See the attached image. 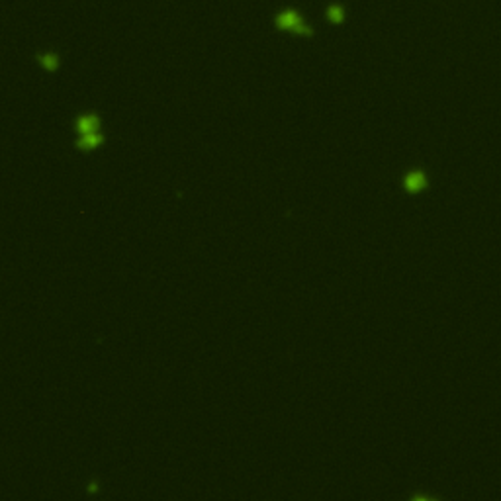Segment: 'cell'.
<instances>
[{
    "instance_id": "cell-1",
    "label": "cell",
    "mask_w": 501,
    "mask_h": 501,
    "mask_svg": "<svg viewBox=\"0 0 501 501\" xmlns=\"http://www.w3.org/2000/svg\"><path fill=\"white\" fill-rule=\"evenodd\" d=\"M276 26L280 30H290V32H298V34H309V28L302 22V18L294 12V10H286L276 16Z\"/></svg>"
},
{
    "instance_id": "cell-3",
    "label": "cell",
    "mask_w": 501,
    "mask_h": 501,
    "mask_svg": "<svg viewBox=\"0 0 501 501\" xmlns=\"http://www.w3.org/2000/svg\"><path fill=\"white\" fill-rule=\"evenodd\" d=\"M102 143H104V133H102V131H92V133L78 135L77 149H78V151H82V153H90V151L98 149Z\"/></svg>"
},
{
    "instance_id": "cell-4",
    "label": "cell",
    "mask_w": 501,
    "mask_h": 501,
    "mask_svg": "<svg viewBox=\"0 0 501 501\" xmlns=\"http://www.w3.org/2000/svg\"><path fill=\"white\" fill-rule=\"evenodd\" d=\"M38 61H39V67H43L45 71L53 73L59 69V55L53 53V51H47V53H41L38 55Z\"/></svg>"
},
{
    "instance_id": "cell-6",
    "label": "cell",
    "mask_w": 501,
    "mask_h": 501,
    "mask_svg": "<svg viewBox=\"0 0 501 501\" xmlns=\"http://www.w3.org/2000/svg\"><path fill=\"white\" fill-rule=\"evenodd\" d=\"M329 14H331V20H341V10L339 8H331Z\"/></svg>"
},
{
    "instance_id": "cell-2",
    "label": "cell",
    "mask_w": 501,
    "mask_h": 501,
    "mask_svg": "<svg viewBox=\"0 0 501 501\" xmlns=\"http://www.w3.org/2000/svg\"><path fill=\"white\" fill-rule=\"evenodd\" d=\"M100 116L98 114H80L75 121V129L78 135H84V133H92V131H100Z\"/></svg>"
},
{
    "instance_id": "cell-5",
    "label": "cell",
    "mask_w": 501,
    "mask_h": 501,
    "mask_svg": "<svg viewBox=\"0 0 501 501\" xmlns=\"http://www.w3.org/2000/svg\"><path fill=\"white\" fill-rule=\"evenodd\" d=\"M405 184L409 186V190H419V188H423L425 178H423L421 174H411V176L405 180Z\"/></svg>"
}]
</instances>
